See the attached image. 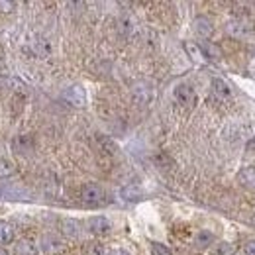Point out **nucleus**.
<instances>
[{
	"label": "nucleus",
	"mask_w": 255,
	"mask_h": 255,
	"mask_svg": "<svg viewBox=\"0 0 255 255\" xmlns=\"http://www.w3.org/2000/svg\"><path fill=\"white\" fill-rule=\"evenodd\" d=\"M244 250H246V255H255V240H250Z\"/></svg>",
	"instance_id": "obj_23"
},
{
	"label": "nucleus",
	"mask_w": 255,
	"mask_h": 255,
	"mask_svg": "<svg viewBox=\"0 0 255 255\" xmlns=\"http://www.w3.org/2000/svg\"><path fill=\"white\" fill-rule=\"evenodd\" d=\"M226 30H228L230 35H234V37H238V39H244V37H250V35L254 33V26H252L250 20L238 18V20L230 22V24L226 26Z\"/></svg>",
	"instance_id": "obj_5"
},
{
	"label": "nucleus",
	"mask_w": 255,
	"mask_h": 255,
	"mask_svg": "<svg viewBox=\"0 0 255 255\" xmlns=\"http://www.w3.org/2000/svg\"><path fill=\"white\" fill-rule=\"evenodd\" d=\"M39 246H41V252L45 255H55L61 252V248H63V244H61V240L55 236V234H45L43 238H41V242H39Z\"/></svg>",
	"instance_id": "obj_8"
},
{
	"label": "nucleus",
	"mask_w": 255,
	"mask_h": 255,
	"mask_svg": "<svg viewBox=\"0 0 255 255\" xmlns=\"http://www.w3.org/2000/svg\"><path fill=\"white\" fill-rule=\"evenodd\" d=\"M212 244H214V234L208 232V230H200V232L196 234V238H194V246H196L198 250H204V248H208V246H212Z\"/></svg>",
	"instance_id": "obj_15"
},
{
	"label": "nucleus",
	"mask_w": 255,
	"mask_h": 255,
	"mask_svg": "<svg viewBox=\"0 0 255 255\" xmlns=\"http://www.w3.org/2000/svg\"><path fill=\"white\" fill-rule=\"evenodd\" d=\"M238 183L250 191H255V167L250 165V167H244L240 173H238Z\"/></svg>",
	"instance_id": "obj_10"
},
{
	"label": "nucleus",
	"mask_w": 255,
	"mask_h": 255,
	"mask_svg": "<svg viewBox=\"0 0 255 255\" xmlns=\"http://www.w3.org/2000/svg\"><path fill=\"white\" fill-rule=\"evenodd\" d=\"M104 196H106V194H104V191H102V187H98L96 183L85 185L83 191H81L83 202L89 204V206H98V204H102V202H104Z\"/></svg>",
	"instance_id": "obj_1"
},
{
	"label": "nucleus",
	"mask_w": 255,
	"mask_h": 255,
	"mask_svg": "<svg viewBox=\"0 0 255 255\" xmlns=\"http://www.w3.org/2000/svg\"><path fill=\"white\" fill-rule=\"evenodd\" d=\"M153 87L147 83V81H141V83H137L135 87H133V91H131V96H133V102L137 104V106H147L151 100H153Z\"/></svg>",
	"instance_id": "obj_2"
},
{
	"label": "nucleus",
	"mask_w": 255,
	"mask_h": 255,
	"mask_svg": "<svg viewBox=\"0 0 255 255\" xmlns=\"http://www.w3.org/2000/svg\"><path fill=\"white\" fill-rule=\"evenodd\" d=\"M248 149H252V151H255V137H254V139H250V141H248Z\"/></svg>",
	"instance_id": "obj_25"
},
{
	"label": "nucleus",
	"mask_w": 255,
	"mask_h": 255,
	"mask_svg": "<svg viewBox=\"0 0 255 255\" xmlns=\"http://www.w3.org/2000/svg\"><path fill=\"white\" fill-rule=\"evenodd\" d=\"M214 255H236V250H234V246L222 242V244H218L214 248Z\"/></svg>",
	"instance_id": "obj_19"
},
{
	"label": "nucleus",
	"mask_w": 255,
	"mask_h": 255,
	"mask_svg": "<svg viewBox=\"0 0 255 255\" xmlns=\"http://www.w3.org/2000/svg\"><path fill=\"white\" fill-rule=\"evenodd\" d=\"M185 49H187V53L191 55L192 61H196V63H202V61H206V59H204V55H202V49H200V45H196V43H192V41H187V43H185Z\"/></svg>",
	"instance_id": "obj_17"
},
{
	"label": "nucleus",
	"mask_w": 255,
	"mask_h": 255,
	"mask_svg": "<svg viewBox=\"0 0 255 255\" xmlns=\"http://www.w3.org/2000/svg\"><path fill=\"white\" fill-rule=\"evenodd\" d=\"M192 32L196 33L200 39H208L214 33V26L206 16H196L192 22Z\"/></svg>",
	"instance_id": "obj_7"
},
{
	"label": "nucleus",
	"mask_w": 255,
	"mask_h": 255,
	"mask_svg": "<svg viewBox=\"0 0 255 255\" xmlns=\"http://www.w3.org/2000/svg\"><path fill=\"white\" fill-rule=\"evenodd\" d=\"M87 228L91 234H96V236H104L110 232V222L104 218V216H93L89 222H87Z\"/></svg>",
	"instance_id": "obj_9"
},
{
	"label": "nucleus",
	"mask_w": 255,
	"mask_h": 255,
	"mask_svg": "<svg viewBox=\"0 0 255 255\" xmlns=\"http://www.w3.org/2000/svg\"><path fill=\"white\" fill-rule=\"evenodd\" d=\"M14 2H6V0H0V12H14Z\"/></svg>",
	"instance_id": "obj_22"
},
{
	"label": "nucleus",
	"mask_w": 255,
	"mask_h": 255,
	"mask_svg": "<svg viewBox=\"0 0 255 255\" xmlns=\"http://www.w3.org/2000/svg\"><path fill=\"white\" fill-rule=\"evenodd\" d=\"M14 173H16L14 163L4 159V157H0V179H6V177H10V175H14Z\"/></svg>",
	"instance_id": "obj_18"
},
{
	"label": "nucleus",
	"mask_w": 255,
	"mask_h": 255,
	"mask_svg": "<svg viewBox=\"0 0 255 255\" xmlns=\"http://www.w3.org/2000/svg\"><path fill=\"white\" fill-rule=\"evenodd\" d=\"M210 89H212V96H214L218 102H226V100L232 98V89H230V85H228L224 79H220V77H214V79H212Z\"/></svg>",
	"instance_id": "obj_6"
},
{
	"label": "nucleus",
	"mask_w": 255,
	"mask_h": 255,
	"mask_svg": "<svg viewBox=\"0 0 255 255\" xmlns=\"http://www.w3.org/2000/svg\"><path fill=\"white\" fill-rule=\"evenodd\" d=\"M108 255H129V254H128L126 250H112Z\"/></svg>",
	"instance_id": "obj_24"
},
{
	"label": "nucleus",
	"mask_w": 255,
	"mask_h": 255,
	"mask_svg": "<svg viewBox=\"0 0 255 255\" xmlns=\"http://www.w3.org/2000/svg\"><path fill=\"white\" fill-rule=\"evenodd\" d=\"M200 49H202V55H204V59H212V61H218V59H222V49H220L218 45L210 43V41H204V43L200 45Z\"/></svg>",
	"instance_id": "obj_14"
},
{
	"label": "nucleus",
	"mask_w": 255,
	"mask_h": 255,
	"mask_svg": "<svg viewBox=\"0 0 255 255\" xmlns=\"http://www.w3.org/2000/svg\"><path fill=\"white\" fill-rule=\"evenodd\" d=\"M14 242V228L6 220H0V244L6 246V244H12Z\"/></svg>",
	"instance_id": "obj_16"
},
{
	"label": "nucleus",
	"mask_w": 255,
	"mask_h": 255,
	"mask_svg": "<svg viewBox=\"0 0 255 255\" xmlns=\"http://www.w3.org/2000/svg\"><path fill=\"white\" fill-rule=\"evenodd\" d=\"M63 98H65V102H69V104L75 106V108L87 106V93H85V89H83L81 85H71V87H67L63 91Z\"/></svg>",
	"instance_id": "obj_3"
},
{
	"label": "nucleus",
	"mask_w": 255,
	"mask_h": 255,
	"mask_svg": "<svg viewBox=\"0 0 255 255\" xmlns=\"http://www.w3.org/2000/svg\"><path fill=\"white\" fill-rule=\"evenodd\" d=\"M14 255H37V248L32 240H20L14 246Z\"/></svg>",
	"instance_id": "obj_13"
},
{
	"label": "nucleus",
	"mask_w": 255,
	"mask_h": 255,
	"mask_svg": "<svg viewBox=\"0 0 255 255\" xmlns=\"http://www.w3.org/2000/svg\"><path fill=\"white\" fill-rule=\"evenodd\" d=\"M139 189H135V187H128V189H124L122 191V196L126 198V200H135V198H139Z\"/></svg>",
	"instance_id": "obj_21"
},
{
	"label": "nucleus",
	"mask_w": 255,
	"mask_h": 255,
	"mask_svg": "<svg viewBox=\"0 0 255 255\" xmlns=\"http://www.w3.org/2000/svg\"><path fill=\"white\" fill-rule=\"evenodd\" d=\"M149 246H151V254H153V255H171V252H169V248H165L163 244H157V242H151Z\"/></svg>",
	"instance_id": "obj_20"
},
{
	"label": "nucleus",
	"mask_w": 255,
	"mask_h": 255,
	"mask_svg": "<svg viewBox=\"0 0 255 255\" xmlns=\"http://www.w3.org/2000/svg\"><path fill=\"white\" fill-rule=\"evenodd\" d=\"M0 255H6V252H4V250H2V248H0Z\"/></svg>",
	"instance_id": "obj_26"
},
{
	"label": "nucleus",
	"mask_w": 255,
	"mask_h": 255,
	"mask_svg": "<svg viewBox=\"0 0 255 255\" xmlns=\"http://www.w3.org/2000/svg\"><path fill=\"white\" fill-rule=\"evenodd\" d=\"M61 232H63L67 238H71V240H77V238L81 236V224L77 222V220L65 218L63 222H61Z\"/></svg>",
	"instance_id": "obj_12"
},
{
	"label": "nucleus",
	"mask_w": 255,
	"mask_h": 255,
	"mask_svg": "<svg viewBox=\"0 0 255 255\" xmlns=\"http://www.w3.org/2000/svg\"><path fill=\"white\" fill-rule=\"evenodd\" d=\"M175 100L181 104V106H187V108H191L196 104V93H194V89H192L191 85H187V83H181V85H177L175 87Z\"/></svg>",
	"instance_id": "obj_4"
},
{
	"label": "nucleus",
	"mask_w": 255,
	"mask_h": 255,
	"mask_svg": "<svg viewBox=\"0 0 255 255\" xmlns=\"http://www.w3.org/2000/svg\"><path fill=\"white\" fill-rule=\"evenodd\" d=\"M12 149L16 151V153H30L33 149V139L32 135H16L14 139H12Z\"/></svg>",
	"instance_id": "obj_11"
}]
</instances>
